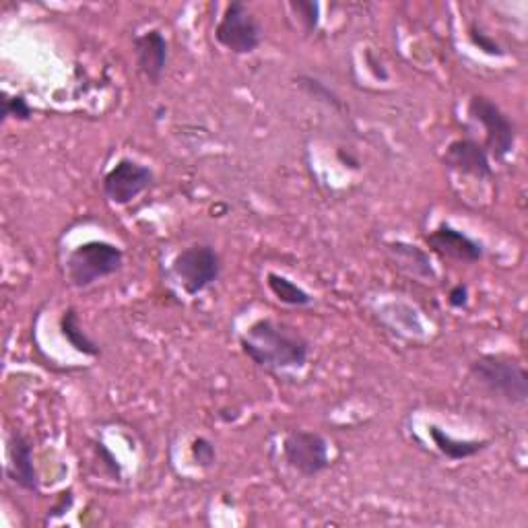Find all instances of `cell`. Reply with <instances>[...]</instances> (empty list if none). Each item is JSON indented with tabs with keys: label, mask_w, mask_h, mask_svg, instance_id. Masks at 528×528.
I'll return each mask as SVG.
<instances>
[{
	"label": "cell",
	"mask_w": 528,
	"mask_h": 528,
	"mask_svg": "<svg viewBox=\"0 0 528 528\" xmlns=\"http://www.w3.org/2000/svg\"><path fill=\"white\" fill-rule=\"evenodd\" d=\"M240 347L252 363L267 372L300 370L310 357V343L300 330L271 318L256 320L240 337Z\"/></svg>",
	"instance_id": "obj_1"
},
{
	"label": "cell",
	"mask_w": 528,
	"mask_h": 528,
	"mask_svg": "<svg viewBox=\"0 0 528 528\" xmlns=\"http://www.w3.org/2000/svg\"><path fill=\"white\" fill-rule=\"evenodd\" d=\"M124 264V252L110 242L91 240L79 244L66 258V281L75 289H87L106 277L116 275Z\"/></svg>",
	"instance_id": "obj_2"
},
{
	"label": "cell",
	"mask_w": 528,
	"mask_h": 528,
	"mask_svg": "<svg viewBox=\"0 0 528 528\" xmlns=\"http://www.w3.org/2000/svg\"><path fill=\"white\" fill-rule=\"evenodd\" d=\"M471 374L487 392L510 405L528 401V374L508 357L481 355L471 363Z\"/></svg>",
	"instance_id": "obj_3"
},
{
	"label": "cell",
	"mask_w": 528,
	"mask_h": 528,
	"mask_svg": "<svg viewBox=\"0 0 528 528\" xmlns=\"http://www.w3.org/2000/svg\"><path fill=\"white\" fill-rule=\"evenodd\" d=\"M221 256L209 244H196L176 254L172 273L188 295H198L209 289L221 275Z\"/></svg>",
	"instance_id": "obj_4"
},
{
	"label": "cell",
	"mask_w": 528,
	"mask_h": 528,
	"mask_svg": "<svg viewBox=\"0 0 528 528\" xmlns=\"http://www.w3.org/2000/svg\"><path fill=\"white\" fill-rule=\"evenodd\" d=\"M215 40L238 56L252 54L262 44V25L240 0L229 3L215 27Z\"/></svg>",
	"instance_id": "obj_5"
},
{
	"label": "cell",
	"mask_w": 528,
	"mask_h": 528,
	"mask_svg": "<svg viewBox=\"0 0 528 528\" xmlns=\"http://www.w3.org/2000/svg\"><path fill=\"white\" fill-rule=\"evenodd\" d=\"M469 116L485 130L489 149L487 153H491L498 161H504L516 147V126L510 116L485 95L471 97Z\"/></svg>",
	"instance_id": "obj_6"
},
{
	"label": "cell",
	"mask_w": 528,
	"mask_h": 528,
	"mask_svg": "<svg viewBox=\"0 0 528 528\" xmlns=\"http://www.w3.org/2000/svg\"><path fill=\"white\" fill-rule=\"evenodd\" d=\"M283 456L287 465L304 477H316L330 465L326 438L310 429H291L283 440Z\"/></svg>",
	"instance_id": "obj_7"
},
{
	"label": "cell",
	"mask_w": 528,
	"mask_h": 528,
	"mask_svg": "<svg viewBox=\"0 0 528 528\" xmlns=\"http://www.w3.org/2000/svg\"><path fill=\"white\" fill-rule=\"evenodd\" d=\"M155 176L147 165L135 159H120L114 168L104 176L102 188L108 201L118 207H126L151 188Z\"/></svg>",
	"instance_id": "obj_8"
},
{
	"label": "cell",
	"mask_w": 528,
	"mask_h": 528,
	"mask_svg": "<svg viewBox=\"0 0 528 528\" xmlns=\"http://www.w3.org/2000/svg\"><path fill=\"white\" fill-rule=\"evenodd\" d=\"M7 477L23 491H40V477L36 462H33V444L17 429L9 434L7 440Z\"/></svg>",
	"instance_id": "obj_9"
},
{
	"label": "cell",
	"mask_w": 528,
	"mask_h": 528,
	"mask_svg": "<svg viewBox=\"0 0 528 528\" xmlns=\"http://www.w3.org/2000/svg\"><path fill=\"white\" fill-rule=\"evenodd\" d=\"M425 242L429 246V250H434L436 254L456 260V262H479L485 254L483 246L479 242H475L473 238H469L467 234H462L460 229L448 225V223H440L434 231H429L425 236Z\"/></svg>",
	"instance_id": "obj_10"
},
{
	"label": "cell",
	"mask_w": 528,
	"mask_h": 528,
	"mask_svg": "<svg viewBox=\"0 0 528 528\" xmlns=\"http://www.w3.org/2000/svg\"><path fill=\"white\" fill-rule=\"evenodd\" d=\"M170 46L161 29H147L135 38V60L139 73L151 83L159 85L168 69Z\"/></svg>",
	"instance_id": "obj_11"
},
{
	"label": "cell",
	"mask_w": 528,
	"mask_h": 528,
	"mask_svg": "<svg viewBox=\"0 0 528 528\" xmlns=\"http://www.w3.org/2000/svg\"><path fill=\"white\" fill-rule=\"evenodd\" d=\"M444 163L458 174L473 176L479 180H489L493 176L487 149L473 139H458L450 143L444 153Z\"/></svg>",
	"instance_id": "obj_12"
},
{
	"label": "cell",
	"mask_w": 528,
	"mask_h": 528,
	"mask_svg": "<svg viewBox=\"0 0 528 528\" xmlns=\"http://www.w3.org/2000/svg\"><path fill=\"white\" fill-rule=\"evenodd\" d=\"M386 252L396 262V267L409 277L421 281H436L432 260H429V254L423 248H417L407 242H388Z\"/></svg>",
	"instance_id": "obj_13"
},
{
	"label": "cell",
	"mask_w": 528,
	"mask_h": 528,
	"mask_svg": "<svg viewBox=\"0 0 528 528\" xmlns=\"http://www.w3.org/2000/svg\"><path fill=\"white\" fill-rule=\"evenodd\" d=\"M60 335L77 353H81L85 357H97L99 353H102L99 351V345L85 333V328L81 326V320H79V314L75 308H66L62 312Z\"/></svg>",
	"instance_id": "obj_14"
},
{
	"label": "cell",
	"mask_w": 528,
	"mask_h": 528,
	"mask_svg": "<svg viewBox=\"0 0 528 528\" xmlns=\"http://www.w3.org/2000/svg\"><path fill=\"white\" fill-rule=\"evenodd\" d=\"M429 438L434 440V446L438 448V452H442L450 460L473 458L489 446V442H479V440H456L438 425H429Z\"/></svg>",
	"instance_id": "obj_15"
},
{
	"label": "cell",
	"mask_w": 528,
	"mask_h": 528,
	"mask_svg": "<svg viewBox=\"0 0 528 528\" xmlns=\"http://www.w3.org/2000/svg\"><path fill=\"white\" fill-rule=\"evenodd\" d=\"M267 285L271 289V293L277 297V300L285 306H293V308H306L312 306L314 297L297 283H293L291 279H287L285 275L279 273H269L267 275Z\"/></svg>",
	"instance_id": "obj_16"
},
{
	"label": "cell",
	"mask_w": 528,
	"mask_h": 528,
	"mask_svg": "<svg viewBox=\"0 0 528 528\" xmlns=\"http://www.w3.org/2000/svg\"><path fill=\"white\" fill-rule=\"evenodd\" d=\"M295 83L300 85L302 91H306L312 99H316V102H322V104H326L328 108H333V110H345L341 97L333 89L326 87L322 81H318L314 77H297Z\"/></svg>",
	"instance_id": "obj_17"
},
{
	"label": "cell",
	"mask_w": 528,
	"mask_h": 528,
	"mask_svg": "<svg viewBox=\"0 0 528 528\" xmlns=\"http://www.w3.org/2000/svg\"><path fill=\"white\" fill-rule=\"evenodd\" d=\"M289 9L293 11V15L297 19H300L306 33H314L318 29V23H320V5L318 3H310V0H291Z\"/></svg>",
	"instance_id": "obj_18"
},
{
	"label": "cell",
	"mask_w": 528,
	"mask_h": 528,
	"mask_svg": "<svg viewBox=\"0 0 528 528\" xmlns=\"http://www.w3.org/2000/svg\"><path fill=\"white\" fill-rule=\"evenodd\" d=\"M190 454H192V460L194 465L203 467V469H211L215 462H217V450H215V444L207 438H196L190 446Z\"/></svg>",
	"instance_id": "obj_19"
},
{
	"label": "cell",
	"mask_w": 528,
	"mask_h": 528,
	"mask_svg": "<svg viewBox=\"0 0 528 528\" xmlns=\"http://www.w3.org/2000/svg\"><path fill=\"white\" fill-rule=\"evenodd\" d=\"M31 106L27 104V99L23 95H7L3 99V116L7 118H15V120H29L31 118Z\"/></svg>",
	"instance_id": "obj_20"
},
{
	"label": "cell",
	"mask_w": 528,
	"mask_h": 528,
	"mask_svg": "<svg viewBox=\"0 0 528 528\" xmlns=\"http://www.w3.org/2000/svg\"><path fill=\"white\" fill-rule=\"evenodd\" d=\"M469 38H471V42H473L481 52H485V54H489V56H504V54H506V50H504L498 42H495V40L489 36V33H485V31L479 29V27H471V29H469Z\"/></svg>",
	"instance_id": "obj_21"
},
{
	"label": "cell",
	"mask_w": 528,
	"mask_h": 528,
	"mask_svg": "<svg viewBox=\"0 0 528 528\" xmlns=\"http://www.w3.org/2000/svg\"><path fill=\"white\" fill-rule=\"evenodd\" d=\"M95 454L99 456V462H102V467H104L106 475H110L112 479L118 481L122 477V467H120V462H118L116 454L104 442H97L95 444Z\"/></svg>",
	"instance_id": "obj_22"
},
{
	"label": "cell",
	"mask_w": 528,
	"mask_h": 528,
	"mask_svg": "<svg viewBox=\"0 0 528 528\" xmlns=\"http://www.w3.org/2000/svg\"><path fill=\"white\" fill-rule=\"evenodd\" d=\"M73 502H75V498H73V491H62V493L58 495L56 504H54V506L48 510V520H54V518H60V516H64L66 512L71 510Z\"/></svg>",
	"instance_id": "obj_23"
},
{
	"label": "cell",
	"mask_w": 528,
	"mask_h": 528,
	"mask_svg": "<svg viewBox=\"0 0 528 528\" xmlns=\"http://www.w3.org/2000/svg\"><path fill=\"white\" fill-rule=\"evenodd\" d=\"M448 304H450L452 308H458V310L467 308V304H469V287H467V285H462V283L454 285V287L450 289V293H448Z\"/></svg>",
	"instance_id": "obj_24"
},
{
	"label": "cell",
	"mask_w": 528,
	"mask_h": 528,
	"mask_svg": "<svg viewBox=\"0 0 528 528\" xmlns=\"http://www.w3.org/2000/svg\"><path fill=\"white\" fill-rule=\"evenodd\" d=\"M366 58H368V64H370V69L374 71V75H376L378 79L386 81V79H388V73L384 71V66H382L380 62H376V60H374V56H372L370 52H368V56H366Z\"/></svg>",
	"instance_id": "obj_25"
}]
</instances>
